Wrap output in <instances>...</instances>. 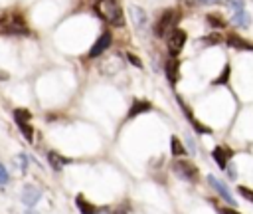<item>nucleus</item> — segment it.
Instances as JSON below:
<instances>
[{
  "label": "nucleus",
  "instance_id": "31",
  "mask_svg": "<svg viewBox=\"0 0 253 214\" xmlns=\"http://www.w3.org/2000/svg\"><path fill=\"white\" fill-rule=\"evenodd\" d=\"M117 214H125V212H117Z\"/></svg>",
  "mask_w": 253,
  "mask_h": 214
},
{
  "label": "nucleus",
  "instance_id": "12",
  "mask_svg": "<svg viewBox=\"0 0 253 214\" xmlns=\"http://www.w3.org/2000/svg\"><path fill=\"white\" fill-rule=\"evenodd\" d=\"M47 162L51 164V168L61 170L65 164H69V162H71V159L61 157V155H59V153H55V151H49V153H47Z\"/></svg>",
  "mask_w": 253,
  "mask_h": 214
},
{
  "label": "nucleus",
  "instance_id": "20",
  "mask_svg": "<svg viewBox=\"0 0 253 214\" xmlns=\"http://www.w3.org/2000/svg\"><path fill=\"white\" fill-rule=\"evenodd\" d=\"M206 20H208V24L213 26V28H225V22H223V18H221L219 14H208Z\"/></svg>",
  "mask_w": 253,
  "mask_h": 214
},
{
  "label": "nucleus",
  "instance_id": "7",
  "mask_svg": "<svg viewBox=\"0 0 253 214\" xmlns=\"http://www.w3.org/2000/svg\"><path fill=\"white\" fill-rule=\"evenodd\" d=\"M208 182H210V186H211V188H213V190H215V192H217V194H219L223 200H227L231 206H235V198L231 196L229 188H227V186H225L221 180H217L213 174H210V176H208Z\"/></svg>",
  "mask_w": 253,
  "mask_h": 214
},
{
  "label": "nucleus",
  "instance_id": "2",
  "mask_svg": "<svg viewBox=\"0 0 253 214\" xmlns=\"http://www.w3.org/2000/svg\"><path fill=\"white\" fill-rule=\"evenodd\" d=\"M172 168H174V172L182 178V180H188V182H198L200 180V170H198V166L194 164V162H190V160H174V164H172Z\"/></svg>",
  "mask_w": 253,
  "mask_h": 214
},
{
  "label": "nucleus",
  "instance_id": "26",
  "mask_svg": "<svg viewBox=\"0 0 253 214\" xmlns=\"http://www.w3.org/2000/svg\"><path fill=\"white\" fill-rule=\"evenodd\" d=\"M18 166L22 170H26V155H18Z\"/></svg>",
  "mask_w": 253,
  "mask_h": 214
},
{
  "label": "nucleus",
  "instance_id": "29",
  "mask_svg": "<svg viewBox=\"0 0 253 214\" xmlns=\"http://www.w3.org/2000/svg\"><path fill=\"white\" fill-rule=\"evenodd\" d=\"M128 59H130V61H132V63H134V65H138V67H140V61H138V59H136V57H134V55H128Z\"/></svg>",
  "mask_w": 253,
  "mask_h": 214
},
{
  "label": "nucleus",
  "instance_id": "14",
  "mask_svg": "<svg viewBox=\"0 0 253 214\" xmlns=\"http://www.w3.org/2000/svg\"><path fill=\"white\" fill-rule=\"evenodd\" d=\"M178 67H180V63H178L176 57L166 63V77H168V81L172 85H176V81H178Z\"/></svg>",
  "mask_w": 253,
  "mask_h": 214
},
{
  "label": "nucleus",
  "instance_id": "10",
  "mask_svg": "<svg viewBox=\"0 0 253 214\" xmlns=\"http://www.w3.org/2000/svg\"><path fill=\"white\" fill-rule=\"evenodd\" d=\"M225 42H227V46L233 48V50H251V52H253V44L247 42V40H243V38L237 36V34H229Z\"/></svg>",
  "mask_w": 253,
  "mask_h": 214
},
{
  "label": "nucleus",
  "instance_id": "30",
  "mask_svg": "<svg viewBox=\"0 0 253 214\" xmlns=\"http://www.w3.org/2000/svg\"><path fill=\"white\" fill-rule=\"evenodd\" d=\"M26 214H38V212H34V210H28V212H26Z\"/></svg>",
  "mask_w": 253,
  "mask_h": 214
},
{
  "label": "nucleus",
  "instance_id": "24",
  "mask_svg": "<svg viewBox=\"0 0 253 214\" xmlns=\"http://www.w3.org/2000/svg\"><path fill=\"white\" fill-rule=\"evenodd\" d=\"M227 6L233 10V12H237V10H243L245 6H243V0H227Z\"/></svg>",
  "mask_w": 253,
  "mask_h": 214
},
{
  "label": "nucleus",
  "instance_id": "8",
  "mask_svg": "<svg viewBox=\"0 0 253 214\" xmlns=\"http://www.w3.org/2000/svg\"><path fill=\"white\" fill-rule=\"evenodd\" d=\"M211 157L215 159V162H217V166H219V168H225V166H227V162H229V159L233 157V151H231L229 147L219 145V147H213Z\"/></svg>",
  "mask_w": 253,
  "mask_h": 214
},
{
  "label": "nucleus",
  "instance_id": "3",
  "mask_svg": "<svg viewBox=\"0 0 253 214\" xmlns=\"http://www.w3.org/2000/svg\"><path fill=\"white\" fill-rule=\"evenodd\" d=\"M176 18H178V14H176L174 10H164V12H162V16L158 18L156 26H154V34H156L158 38H164L166 34H170V32L174 30Z\"/></svg>",
  "mask_w": 253,
  "mask_h": 214
},
{
  "label": "nucleus",
  "instance_id": "23",
  "mask_svg": "<svg viewBox=\"0 0 253 214\" xmlns=\"http://www.w3.org/2000/svg\"><path fill=\"white\" fill-rule=\"evenodd\" d=\"M237 192H239L243 198H247L249 202H253V190H251V188H247V186H237Z\"/></svg>",
  "mask_w": 253,
  "mask_h": 214
},
{
  "label": "nucleus",
  "instance_id": "18",
  "mask_svg": "<svg viewBox=\"0 0 253 214\" xmlns=\"http://www.w3.org/2000/svg\"><path fill=\"white\" fill-rule=\"evenodd\" d=\"M229 73H231V65L227 63V65L223 67V71L219 73V77H215L211 83H213V85H225V83L229 81Z\"/></svg>",
  "mask_w": 253,
  "mask_h": 214
},
{
  "label": "nucleus",
  "instance_id": "15",
  "mask_svg": "<svg viewBox=\"0 0 253 214\" xmlns=\"http://www.w3.org/2000/svg\"><path fill=\"white\" fill-rule=\"evenodd\" d=\"M75 204H77V208L81 210V214H95V212H97V208H95L83 194L75 196Z\"/></svg>",
  "mask_w": 253,
  "mask_h": 214
},
{
  "label": "nucleus",
  "instance_id": "25",
  "mask_svg": "<svg viewBox=\"0 0 253 214\" xmlns=\"http://www.w3.org/2000/svg\"><path fill=\"white\" fill-rule=\"evenodd\" d=\"M10 180V176H8V170H6V166L0 162V184H6Z\"/></svg>",
  "mask_w": 253,
  "mask_h": 214
},
{
  "label": "nucleus",
  "instance_id": "22",
  "mask_svg": "<svg viewBox=\"0 0 253 214\" xmlns=\"http://www.w3.org/2000/svg\"><path fill=\"white\" fill-rule=\"evenodd\" d=\"M18 127H20L22 135L26 137V141H30V143H32V141H34V129L28 125V121H26V123H18Z\"/></svg>",
  "mask_w": 253,
  "mask_h": 214
},
{
  "label": "nucleus",
  "instance_id": "9",
  "mask_svg": "<svg viewBox=\"0 0 253 214\" xmlns=\"http://www.w3.org/2000/svg\"><path fill=\"white\" fill-rule=\"evenodd\" d=\"M40 198H42V192H40L38 186H34V184H26V186H24V190H22V202H24L26 206L32 208Z\"/></svg>",
  "mask_w": 253,
  "mask_h": 214
},
{
  "label": "nucleus",
  "instance_id": "27",
  "mask_svg": "<svg viewBox=\"0 0 253 214\" xmlns=\"http://www.w3.org/2000/svg\"><path fill=\"white\" fill-rule=\"evenodd\" d=\"M221 212H223V214H239V212L233 210V208H221Z\"/></svg>",
  "mask_w": 253,
  "mask_h": 214
},
{
  "label": "nucleus",
  "instance_id": "6",
  "mask_svg": "<svg viewBox=\"0 0 253 214\" xmlns=\"http://www.w3.org/2000/svg\"><path fill=\"white\" fill-rule=\"evenodd\" d=\"M111 42H113L111 34H109V32H103V34L99 36V40L91 46V50H89V57H97V55H101L103 52H107L109 46H111Z\"/></svg>",
  "mask_w": 253,
  "mask_h": 214
},
{
  "label": "nucleus",
  "instance_id": "1",
  "mask_svg": "<svg viewBox=\"0 0 253 214\" xmlns=\"http://www.w3.org/2000/svg\"><path fill=\"white\" fill-rule=\"evenodd\" d=\"M97 12L111 26H123L125 24V16H123V10H121L117 0H97Z\"/></svg>",
  "mask_w": 253,
  "mask_h": 214
},
{
  "label": "nucleus",
  "instance_id": "19",
  "mask_svg": "<svg viewBox=\"0 0 253 214\" xmlns=\"http://www.w3.org/2000/svg\"><path fill=\"white\" fill-rule=\"evenodd\" d=\"M32 119V113L28 109H14V121L16 123H26Z\"/></svg>",
  "mask_w": 253,
  "mask_h": 214
},
{
  "label": "nucleus",
  "instance_id": "21",
  "mask_svg": "<svg viewBox=\"0 0 253 214\" xmlns=\"http://www.w3.org/2000/svg\"><path fill=\"white\" fill-rule=\"evenodd\" d=\"M186 113H188V119L192 121V125H194V129H196L198 133H202V135H210V133H211V129H210V127H206V125H202L200 121H196V119L192 117V113H190V111H186Z\"/></svg>",
  "mask_w": 253,
  "mask_h": 214
},
{
  "label": "nucleus",
  "instance_id": "17",
  "mask_svg": "<svg viewBox=\"0 0 253 214\" xmlns=\"http://www.w3.org/2000/svg\"><path fill=\"white\" fill-rule=\"evenodd\" d=\"M170 151H172L174 157L186 155V149H184V145H182V141H180L178 137H172V139H170Z\"/></svg>",
  "mask_w": 253,
  "mask_h": 214
},
{
  "label": "nucleus",
  "instance_id": "4",
  "mask_svg": "<svg viewBox=\"0 0 253 214\" xmlns=\"http://www.w3.org/2000/svg\"><path fill=\"white\" fill-rule=\"evenodd\" d=\"M184 44H186V32L180 30V28H174V30L168 34V52H170V55L176 57V55L182 52Z\"/></svg>",
  "mask_w": 253,
  "mask_h": 214
},
{
  "label": "nucleus",
  "instance_id": "5",
  "mask_svg": "<svg viewBox=\"0 0 253 214\" xmlns=\"http://www.w3.org/2000/svg\"><path fill=\"white\" fill-rule=\"evenodd\" d=\"M0 32H4V34H28V28L24 26V22L20 18H8V20H0Z\"/></svg>",
  "mask_w": 253,
  "mask_h": 214
},
{
  "label": "nucleus",
  "instance_id": "28",
  "mask_svg": "<svg viewBox=\"0 0 253 214\" xmlns=\"http://www.w3.org/2000/svg\"><path fill=\"white\" fill-rule=\"evenodd\" d=\"M200 4H217L219 0H198Z\"/></svg>",
  "mask_w": 253,
  "mask_h": 214
},
{
  "label": "nucleus",
  "instance_id": "13",
  "mask_svg": "<svg viewBox=\"0 0 253 214\" xmlns=\"http://www.w3.org/2000/svg\"><path fill=\"white\" fill-rule=\"evenodd\" d=\"M130 16H132V22H134V26L138 28V30H146V14H144V10L142 8H138V6H130Z\"/></svg>",
  "mask_w": 253,
  "mask_h": 214
},
{
  "label": "nucleus",
  "instance_id": "16",
  "mask_svg": "<svg viewBox=\"0 0 253 214\" xmlns=\"http://www.w3.org/2000/svg\"><path fill=\"white\" fill-rule=\"evenodd\" d=\"M233 24H237L239 28H249V24H251V18H249V14L245 12V8H243V10H237V12H233Z\"/></svg>",
  "mask_w": 253,
  "mask_h": 214
},
{
  "label": "nucleus",
  "instance_id": "11",
  "mask_svg": "<svg viewBox=\"0 0 253 214\" xmlns=\"http://www.w3.org/2000/svg\"><path fill=\"white\" fill-rule=\"evenodd\" d=\"M150 107H152V105H150L146 99H134L132 105H130V109H128V115H126V117L132 119V117H136V115H142L144 111H150Z\"/></svg>",
  "mask_w": 253,
  "mask_h": 214
}]
</instances>
